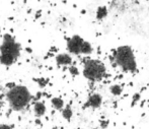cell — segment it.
<instances>
[{"instance_id": "cell-1", "label": "cell", "mask_w": 149, "mask_h": 129, "mask_svg": "<svg viewBox=\"0 0 149 129\" xmlns=\"http://www.w3.org/2000/svg\"><path fill=\"white\" fill-rule=\"evenodd\" d=\"M114 59L116 64L125 72H135L137 70V61L135 54L130 46L122 45L115 50Z\"/></svg>"}, {"instance_id": "cell-2", "label": "cell", "mask_w": 149, "mask_h": 129, "mask_svg": "<svg viewBox=\"0 0 149 129\" xmlns=\"http://www.w3.org/2000/svg\"><path fill=\"white\" fill-rule=\"evenodd\" d=\"M20 46L10 35H5L0 46V62L5 66L12 65L19 56Z\"/></svg>"}, {"instance_id": "cell-3", "label": "cell", "mask_w": 149, "mask_h": 129, "mask_svg": "<svg viewBox=\"0 0 149 129\" xmlns=\"http://www.w3.org/2000/svg\"><path fill=\"white\" fill-rule=\"evenodd\" d=\"M6 99L10 107L14 111H22L29 105L31 100V95L24 86H15L6 94Z\"/></svg>"}, {"instance_id": "cell-4", "label": "cell", "mask_w": 149, "mask_h": 129, "mask_svg": "<svg viewBox=\"0 0 149 129\" xmlns=\"http://www.w3.org/2000/svg\"><path fill=\"white\" fill-rule=\"evenodd\" d=\"M107 67L97 59H89L83 65V76L90 81H100L104 77Z\"/></svg>"}, {"instance_id": "cell-5", "label": "cell", "mask_w": 149, "mask_h": 129, "mask_svg": "<svg viewBox=\"0 0 149 129\" xmlns=\"http://www.w3.org/2000/svg\"><path fill=\"white\" fill-rule=\"evenodd\" d=\"M67 50L74 55H89L93 51L91 44L78 35L67 40Z\"/></svg>"}, {"instance_id": "cell-6", "label": "cell", "mask_w": 149, "mask_h": 129, "mask_svg": "<svg viewBox=\"0 0 149 129\" xmlns=\"http://www.w3.org/2000/svg\"><path fill=\"white\" fill-rule=\"evenodd\" d=\"M102 104V97L100 94H91L88 97L87 101L84 104V108H91V109H97Z\"/></svg>"}, {"instance_id": "cell-7", "label": "cell", "mask_w": 149, "mask_h": 129, "mask_svg": "<svg viewBox=\"0 0 149 129\" xmlns=\"http://www.w3.org/2000/svg\"><path fill=\"white\" fill-rule=\"evenodd\" d=\"M72 57L69 54H66V53H61V54H58L56 56V62H57L58 65H61V66H67V65H71L72 64Z\"/></svg>"}, {"instance_id": "cell-8", "label": "cell", "mask_w": 149, "mask_h": 129, "mask_svg": "<svg viewBox=\"0 0 149 129\" xmlns=\"http://www.w3.org/2000/svg\"><path fill=\"white\" fill-rule=\"evenodd\" d=\"M46 110H47L46 109V106L43 102H37L33 105V112H35L36 116L39 118L45 115Z\"/></svg>"}, {"instance_id": "cell-9", "label": "cell", "mask_w": 149, "mask_h": 129, "mask_svg": "<svg viewBox=\"0 0 149 129\" xmlns=\"http://www.w3.org/2000/svg\"><path fill=\"white\" fill-rule=\"evenodd\" d=\"M51 104L54 109H56V110H63L65 108L64 101L61 98H59V97H54L51 100Z\"/></svg>"}, {"instance_id": "cell-10", "label": "cell", "mask_w": 149, "mask_h": 129, "mask_svg": "<svg viewBox=\"0 0 149 129\" xmlns=\"http://www.w3.org/2000/svg\"><path fill=\"white\" fill-rule=\"evenodd\" d=\"M107 15H108V8L106 6H100L96 10V18L98 20H102L107 18Z\"/></svg>"}, {"instance_id": "cell-11", "label": "cell", "mask_w": 149, "mask_h": 129, "mask_svg": "<svg viewBox=\"0 0 149 129\" xmlns=\"http://www.w3.org/2000/svg\"><path fill=\"white\" fill-rule=\"evenodd\" d=\"M110 92L113 96L118 97V96H121L122 95V93H123V88H122V86H119V84H113V86H110Z\"/></svg>"}, {"instance_id": "cell-12", "label": "cell", "mask_w": 149, "mask_h": 129, "mask_svg": "<svg viewBox=\"0 0 149 129\" xmlns=\"http://www.w3.org/2000/svg\"><path fill=\"white\" fill-rule=\"evenodd\" d=\"M72 115H73V112H72V109L70 108V106H67V107H65L64 109L62 110V116L64 119L70 120Z\"/></svg>"}, {"instance_id": "cell-13", "label": "cell", "mask_w": 149, "mask_h": 129, "mask_svg": "<svg viewBox=\"0 0 149 129\" xmlns=\"http://www.w3.org/2000/svg\"><path fill=\"white\" fill-rule=\"evenodd\" d=\"M35 81L39 84L41 88H45L46 86L48 84L49 82V79H46V78H43V77H40V78H35Z\"/></svg>"}, {"instance_id": "cell-14", "label": "cell", "mask_w": 149, "mask_h": 129, "mask_svg": "<svg viewBox=\"0 0 149 129\" xmlns=\"http://www.w3.org/2000/svg\"><path fill=\"white\" fill-rule=\"evenodd\" d=\"M69 71H70V73L72 75H78L79 74L78 68H77L76 66H74V65H71V66L69 67Z\"/></svg>"}, {"instance_id": "cell-15", "label": "cell", "mask_w": 149, "mask_h": 129, "mask_svg": "<svg viewBox=\"0 0 149 129\" xmlns=\"http://www.w3.org/2000/svg\"><path fill=\"white\" fill-rule=\"evenodd\" d=\"M15 86L16 84L14 83V82H9V83L6 84V88H8V90H11V88H13Z\"/></svg>"}, {"instance_id": "cell-16", "label": "cell", "mask_w": 149, "mask_h": 129, "mask_svg": "<svg viewBox=\"0 0 149 129\" xmlns=\"http://www.w3.org/2000/svg\"><path fill=\"white\" fill-rule=\"evenodd\" d=\"M0 129H12L11 126L7 125V124H1L0 125Z\"/></svg>"}, {"instance_id": "cell-17", "label": "cell", "mask_w": 149, "mask_h": 129, "mask_svg": "<svg viewBox=\"0 0 149 129\" xmlns=\"http://www.w3.org/2000/svg\"><path fill=\"white\" fill-rule=\"evenodd\" d=\"M52 129H58L57 127H53V128H52Z\"/></svg>"}]
</instances>
